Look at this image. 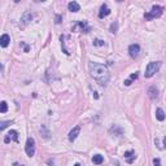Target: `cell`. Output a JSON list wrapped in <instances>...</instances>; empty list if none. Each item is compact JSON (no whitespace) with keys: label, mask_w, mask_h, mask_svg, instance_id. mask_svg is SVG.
Masks as SVG:
<instances>
[{"label":"cell","mask_w":166,"mask_h":166,"mask_svg":"<svg viewBox=\"0 0 166 166\" xmlns=\"http://www.w3.org/2000/svg\"><path fill=\"white\" fill-rule=\"evenodd\" d=\"M90 73H91V77H92L100 86L105 87L109 83V81H110V73H109V69L103 64L90 62Z\"/></svg>","instance_id":"cell-1"},{"label":"cell","mask_w":166,"mask_h":166,"mask_svg":"<svg viewBox=\"0 0 166 166\" xmlns=\"http://www.w3.org/2000/svg\"><path fill=\"white\" fill-rule=\"evenodd\" d=\"M160 68H161V62H160V61H152V62H149V64L147 65L144 77H145V78H152L157 72H158Z\"/></svg>","instance_id":"cell-2"},{"label":"cell","mask_w":166,"mask_h":166,"mask_svg":"<svg viewBox=\"0 0 166 166\" xmlns=\"http://www.w3.org/2000/svg\"><path fill=\"white\" fill-rule=\"evenodd\" d=\"M162 13H164V7L153 5V7H152V9H151V12H148V13L144 14V18H145L147 21H151L153 18H158L160 16H162Z\"/></svg>","instance_id":"cell-3"},{"label":"cell","mask_w":166,"mask_h":166,"mask_svg":"<svg viewBox=\"0 0 166 166\" xmlns=\"http://www.w3.org/2000/svg\"><path fill=\"white\" fill-rule=\"evenodd\" d=\"M25 151H26V155H27L29 157H33L34 155H35V140H34L33 138H29L27 139Z\"/></svg>","instance_id":"cell-4"},{"label":"cell","mask_w":166,"mask_h":166,"mask_svg":"<svg viewBox=\"0 0 166 166\" xmlns=\"http://www.w3.org/2000/svg\"><path fill=\"white\" fill-rule=\"evenodd\" d=\"M129 55L132 59L139 57V55H140V46L135 44V43H134V44H130V47H129Z\"/></svg>","instance_id":"cell-5"},{"label":"cell","mask_w":166,"mask_h":166,"mask_svg":"<svg viewBox=\"0 0 166 166\" xmlns=\"http://www.w3.org/2000/svg\"><path fill=\"white\" fill-rule=\"evenodd\" d=\"M17 142L18 140V132H17L16 130H11L9 132H8L7 135H5V138H4V143L5 144H8L9 142Z\"/></svg>","instance_id":"cell-6"},{"label":"cell","mask_w":166,"mask_h":166,"mask_svg":"<svg viewBox=\"0 0 166 166\" xmlns=\"http://www.w3.org/2000/svg\"><path fill=\"white\" fill-rule=\"evenodd\" d=\"M33 20V13L31 12H25L22 17H21V24L22 26H26L27 24H30V21Z\"/></svg>","instance_id":"cell-7"},{"label":"cell","mask_w":166,"mask_h":166,"mask_svg":"<svg viewBox=\"0 0 166 166\" xmlns=\"http://www.w3.org/2000/svg\"><path fill=\"white\" fill-rule=\"evenodd\" d=\"M135 158H136V153H135L134 151H127V152H125V161L127 164H132Z\"/></svg>","instance_id":"cell-8"},{"label":"cell","mask_w":166,"mask_h":166,"mask_svg":"<svg viewBox=\"0 0 166 166\" xmlns=\"http://www.w3.org/2000/svg\"><path fill=\"white\" fill-rule=\"evenodd\" d=\"M79 132H81V127H79V126H75V127H74V129L70 131V132H69V140L74 142V140H75V139L78 138Z\"/></svg>","instance_id":"cell-9"},{"label":"cell","mask_w":166,"mask_h":166,"mask_svg":"<svg viewBox=\"0 0 166 166\" xmlns=\"http://www.w3.org/2000/svg\"><path fill=\"white\" fill-rule=\"evenodd\" d=\"M110 14V9L108 8L107 4H103L101 7H100V12H99V17L100 18H104V17H107Z\"/></svg>","instance_id":"cell-10"},{"label":"cell","mask_w":166,"mask_h":166,"mask_svg":"<svg viewBox=\"0 0 166 166\" xmlns=\"http://www.w3.org/2000/svg\"><path fill=\"white\" fill-rule=\"evenodd\" d=\"M148 96H149V99H151V100H156V99H158V90H157L155 86L149 87V88H148Z\"/></svg>","instance_id":"cell-11"},{"label":"cell","mask_w":166,"mask_h":166,"mask_svg":"<svg viewBox=\"0 0 166 166\" xmlns=\"http://www.w3.org/2000/svg\"><path fill=\"white\" fill-rule=\"evenodd\" d=\"M9 42H11V37L8 35V34H3L2 38H0V46L3 48H5V47H8V44H9Z\"/></svg>","instance_id":"cell-12"},{"label":"cell","mask_w":166,"mask_h":166,"mask_svg":"<svg viewBox=\"0 0 166 166\" xmlns=\"http://www.w3.org/2000/svg\"><path fill=\"white\" fill-rule=\"evenodd\" d=\"M68 8H69V11L73 12V13H77V12L81 11V5L77 2H70L68 4Z\"/></svg>","instance_id":"cell-13"},{"label":"cell","mask_w":166,"mask_h":166,"mask_svg":"<svg viewBox=\"0 0 166 166\" xmlns=\"http://www.w3.org/2000/svg\"><path fill=\"white\" fill-rule=\"evenodd\" d=\"M156 118L158 120V121H165V118H166V114H165V112L162 110L161 108H157L156 109Z\"/></svg>","instance_id":"cell-14"},{"label":"cell","mask_w":166,"mask_h":166,"mask_svg":"<svg viewBox=\"0 0 166 166\" xmlns=\"http://www.w3.org/2000/svg\"><path fill=\"white\" fill-rule=\"evenodd\" d=\"M77 26H79V27H81V30H82L83 33H88L90 30H91V27L88 26V24H87L86 21H79V22L77 24Z\"/></svg>","instance_id":"cell-15"},{"label":"cell","mask_w":166,"mask_h":166,"mask_svg":"<svg viewBox=\"0 0 166 166\" xmlns=\"http://www.w3.org/2000/svg\"><path fill=\"white\" fill-rule=\"evenodd\" d=\"M92 162L95 165H101L104 162V157L101 155H95V156H92Z\"/></svg>","instance_id":"cell-16"},{"label":"cell","mask_w":166,"mask_h":166,"mask_svg":"<svg viewBox=\"0 0 166 166\" xmlns=\"http://www.w3.org/2000/svg\"><path fill=\"white\" fill-rule=\"evenodd\" d=\"M8 110V105L5 101H2V104H0V113H5Z\"/></svg>","instance_id":"cell-17"},{"label":"cell","mask_w":166,"mask_h":166,"mask_svg":"<svg viewBox=\"0 0 166 166\" xmlns=\"http://www.w3.org/2000/svg\"><path fill=\"white\" fill-rule=\"evenodd\" d=\"M117 29H118V24H117V22H113V24L110 25V33L116 34V33H117Z\"/></svg>","instance_id":"cell-18"},{"label":"cell","mask_w":166,"mask_h":166,"mask_svg":"<svg viewBox=\"0 0 166 166\" xmlns=\"http://www.w3.org/2000/svg\"><path fill=\"white\" fill-rule=\"evenodd\" d=\"M105 43H104V40H100V39H96V40L94 42V46H96V47H101V46H104Z\"/></svg>","instance_id":"cell-19"},{"label":"cell","mask_w":166,"mask_h":166,"mask_svg":"<svg viewBox=\"0 0 166 166\" xmlns=\"http://www.w3.org/2000/svg\"><path fill=\"white\" fill-rule=\"evenodd\" d=\"M55 22H56V24H61V22H62V16H61V14H56Z\"/></svg>","instance_id":"cell-20"},{"label":"cell","mask_w":166,"mask_h":166,"mask_svg":"<svg viewBox=\"0 0 166 166\" xmlns=\"http://www.w3.org/2000/svg\"><path fill=\"white\" fill-rule=\"evenodd\" d=\"M8 125H11V122H9V121H7V122H2V126H0V131H3L4 129L7 127Z\"/></svg>","instance_id":"cell-21"},{"label":"cell","mask_w":166,"mask_h":166,"mask_svg":"<svg viewBox=\"0 0 166 166\" xmlns=\"http://www.w3.org/2000/svg\"><path fill=\"white\" fill-rule=\"evenodd\" d=\"M153 165H155V166H161L160 158H153Z\"/></svg>","instance_id":"cell-22"},{"label":"cell","mask_w":166,"mask_h":166,"mask_svg":"<svg viewBox=\"0 0 166 166\" xmlns=\"http://www.w3.org/2000/svg\"><path fill=\"white\" fill-rule=\"evenodd\" d=\"M138 77H139V74H138V73H134V74H131L130 79H131V81H134V79H138Z\"/></svg>","instance_id":"cell-23"},{"label":"cell","mask_w":166,"mask_h":166,"mask_svg":"<svg viewBox=\"0 0 166 166\" xmlns=\"http://www.w3.org/2000/svg\"><path fill=\"white\" fill-rule=\"evenodd\" d=\"M131 82H132L131 79H126V81H125V86H130V85H131Z\"/></svg>","instance_id":"cell-24"},{"label":"cell","mask_w":166,"mask_h":166,"mask_svg":"<svg viewBox=\"0 0 166 166\" xmlns=\"http://www.w3.org/2000/svg\"><path fill=\"white\" fill-rule=\"evenodd\" d=\"M164 145H165V148H166V136L164 138Z\"/></svg>","instance_id":"cell-25"},{"label":"cell","mask_w":166,"mask_h":166,"mask_svg":"<svg viewBox=\"0 0 166 166\" xmlns=\"http://www.w3.org/2000/svg\"><path fill=\"white\" fill-rule=\"evenodd\" d=\"M74 166H82L81 164H75V165H74Z\"/></svg>","instance_id":"cell-26"}]
</instances>
